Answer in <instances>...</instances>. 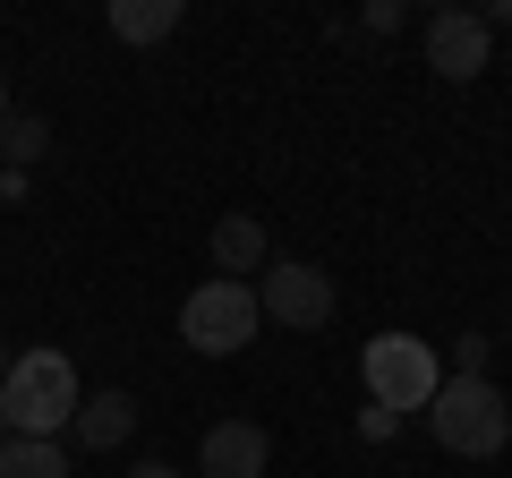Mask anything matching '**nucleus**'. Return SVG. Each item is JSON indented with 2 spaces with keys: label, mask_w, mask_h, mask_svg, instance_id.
I'll list each match as a JSON object with an SVG mask.
<instances>
[{
  "label": "nucleus",
  "mask_w": 512,
  "mask_h": 478,
  "mask_svg": "<svg viewBox=\"0 0 512 478\" xmlns=\"http://www.w3.org/2000/svg\"><path fill=\"white\" fill-rule=\"evenodd\" d=\"M77 368L69 350H9V376H0V427L9 436H60L77 419Z\"/></svg>",
  "instance_id": "f257e3e1"
},
{
  "label": "nucleus",
  "mask_w": 512,
  "mask_h": 478,
  "mask_svg": "<svg viewBox=\"0 0 512 478\" xmlns=\"http://www.w3.org/2000/svg\"><path fill=\"white\" fill-rule=\"evenodd\" d=\"M427 436L461 461H495L512 444V410L495 393V376H444L436 402H427Z\"/></svg>",
  "instance_id": "f03ea898"
},
{
  "label": "nucleus",
  "mask_w": 512,
  "mask_h": 478,
  "mask_svg": "<svg viewBox=\"0 0 512 478\" xmlns=\"http://www.w3.org/2000/svg\"><path fill=\"white\" fill-rule=\"evenodd\" d=\"M359 376H367V402L376 410H427L436 402V385H444V368H436V342H419V333H376V342L359 350Z\"/></svg>",
  "instance_id": "7ed1b4c3"
},
{
  "label": "nucleus",
  "mask_w": 512,
  "mask_h": 478,
  "mask_svg": "<svg viewBox=\"0 0 512 478\" xmlns=\"http://www.w3.org/2000/svg\"><path fill=\"white\" fill-rule=\"evenodd\" d=\"M256 325H265V316H256V291H248V282H222V274H214V282H197V291L180 299V342L205 350V359L248 350Z\"/></svg>",
  "instance_id": "20e7f679"
},
{
  "label": "nucleus",
  "mask_w": 512,
  "mask_h": 478,
  "mask_svg": "<svg viewBox=\"0 0 512 478\" xmlns=\"http://www.w3.org/2000/svg\"><path fill=\"white\" fill-rule=\"evenodd\" d=\"M248 291H256V316H274V325H299V333L333 325V282L316 265H299V257H274Z\"/></svg>",
  "instance_id": "39448f33"
},
{
  "label": "nucleus",
  "mask_w": 512,
  "mask_h": 478,
  "mask_svg": "<svg viewBox=\"0 0 512 478\" xmlns=\"http://www.w3.org/2000/svg\"><path fill=\"white\" fill-rule=\"evenodd\" d=\"M487 52H495V35H487L478 9H436V18H427V69H436L444 86H470V77L487 69Z\"/></svg>",
  "instance_id": "423d86ee"
},
{
  "label": "nucleus",
  "mask_w": 512,
  "mask_h": 478,
  "mask_svg": "<svg viewBox=\"0 0 512 478\" xmlns=\"http://www.w3.org/2000/svg\"><path fill=\"white\" fill-rule=\"evenodd\" d=\"M265 461H274V444L256 419H222L197 444V478H265Z\"/></svg>",
  "instance_id": "0eeeda50"
},
{
  "label": "nucleus",
  "mask_w": 512,
  "mask_h": 478,
  "mask_svg": "<svg viewBox=\"0 0 512 478\" xmlns=\"http://www.w3.org/2000/svg\"><path fill=\"white\" fill-rule=\"evenodd\" d=\"M77 444H86V453H111V444H128L137 436V402H128L120 385H103V393H86V402H77Z\"/></svg>",
  "instance_id": "6e6552de"
},
{
  "label": "nucleus",
  "mask_w": 512,
  "mask_h": 478,
  "mask_svg": "<svg viewBox=\"0 0 512 478\" xmlns=\"http://www.w3.org/2000/svg\"><path fill=\"white\" fill-rule=\"evenodd\" d=\"M265 265H274V257H265V222H256V214H222L214 222V274L222 282H248V274H265Z\"/></svg>",
  "instance_id": "1a4fd4ad"
},
{
  "label": "nucleus",
  "mask_w": 512,
  "mask_h": 478,
  "mask_svg": "<svg viewBox=\"0 0 512 478\" xmlns=\"http://www.w3.org/2000/svg\"><path fill=\"white\" fill-rule=\"evenodd\" d=\"M180 0H111V35L120 43H163V35H180Z\"/></svg>",
  "instance_id": "9d476101"
},
{
  "label": "nucleus",
  "mask_w": 512,
  "mask_h": 478,
  "mask_svg": "<svg viewBox=\"0 0 512 478\" xmlns=\"http://www.w3.org/2000/svg\"><path fill=\"white\" fill-rule=\"evenodd\" d=\"M0 478H69V444L60 436H9L0 444Z\"/></svg>",
  "instance_id": "9b49d317"
},
{
  "label": "nucleus",
  "mask_w": 512,
  "mask_h": 478,
  "mask_svg": "<svg viewBox=\"0 0 512 478\" xmlns=\"http://www.w3.org/2000/svg\"><path fill=\"white\" fill-rule=\"evenodd\" d=\"M43 146H52V120L43 111H18V120H0V171H35Z\"/></svg>",
  "instance_id": "f8f14e48"
},
{
  "label": "nucleus",
  "mask_w": 512,
  "mask_h": 478,
  "mask_svg": "<svg viewBox=\"0 0 512 478\" xmlns=\"http://www.w3.org/2000/svg\"><path fill=\"white\" fill-rule=\"evenodd\" d=\"M453 368L461 376H487V333H461V342H453Z\"/></svg>",
  "instance_id": "ddd939ff"
},
{
  "label": "nucleus",
  "mask_w": 512,
  "mask_h": 478,
  "mask_svg": "<svg viewBox=\"0 0 512 478\" xmlns=\"http://www.w3.org/2000/svg\"><path fill=\"white\" fill-rule=\"evenodd\" d=\"M478 18H487V35H495V26H512V0H495V9H478Z\"/></svg>",
  "instance_id": "4468645a"
},
{
  "label": "nucleus",
  "mask_w": 512,
  "mask_h": 478,
  "mask_svg": "<svg viewBox=\"0 0 512 478\" xmlns=\"http://www.w3.org/2000/svg\"><path fill=\"white\" fill-rule=\"evenodd\" d=\"M128 478H180V470H171V461H137Z\"/></svg>",
  "instance_id": "2eb2a0df"
},
{
  "label": "nucleus",
  "mask_w": 512,
  "mask_h": 478,
  "mask_svg": "<svg viewBox=\"0 0 512 478\" xmlns=\"http://www.w3.org/2000/svg\"><path fill=\"white\" fill-rule=\"evenodd\" d=\"M0 120H9V77H0Z\"/></svg>",
  "instance_id": "dca6fc26"
},
{
  "label": "nucleus",
  "mask_w": 512,
  "mask_h": 478,
  "mask_svg": "<svg viewBox=\"0 0 512 478\" xmlns=\"http://www.w3.org/2000/svg\"><path fill=\"white\" fill-rule=\"evenodd\" d=\"M0 376H9V342H0Z\"/></svg>",
  "instance_id": "f3484780"
},
{
  "label": "nucleus",
  "mask_w": 512,
  "mask_h": 478,
  "mask_svg": "<svg viewBox=\"0 0 512 478\" xmlns=\"http://www.w3.org/2000/svg\"><path fill=\"white\" fill-rule=\"evenodd\" d=\"M0 444H9V427H0Z\"/></svg>",
  "instance_id": "a211bd4d"
}]
</instances>
